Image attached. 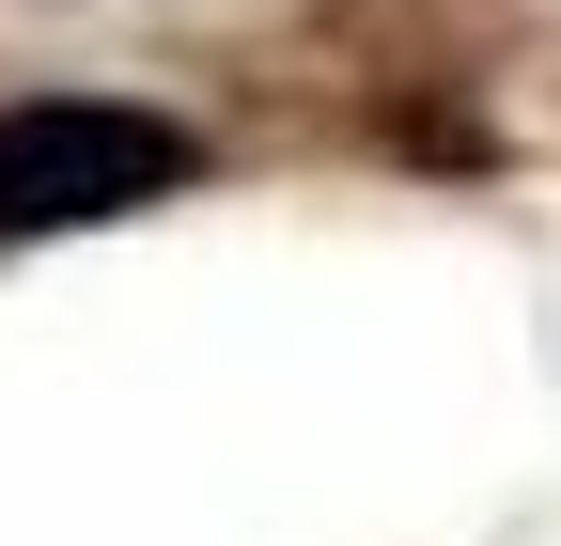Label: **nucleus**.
<instances>
[{
	"mask_svg": "<svg viewBox=\"0 0 561 546\" xmlns=\"http://www.w3.org/2000/svg\"><path fill=\"white\" fill-rule=\"evenodd\" d=\"M172 187H187V125L172 110H125V94H32V110H0V250L125 219V203H172Z\"/></svg>",
	"mask_w": 561,
	"mask_h": 546,
	"instance_id": "obj_1",
	"label": "nucleus"
}]
</instances>
